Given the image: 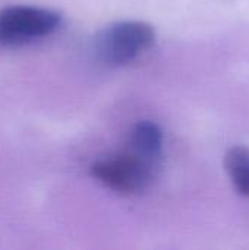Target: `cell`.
I'll return each instance as SVG.
<instances>
[{
    "label": "cell",
    "mask_w": 249,
    "mask_h": 250,
    "mask_svg": "<svg viewBox=\"0 0 249 250\" xmlns=\"http://www.w3.org/2000/svg\"><path fill=\"white\" fill-rule=\"evenodd\" d=\"M156 42L154 28L142 21H122L103 29L97 53L109 66H125L148 51Z\"/></svg>",
    "instance_id": "obj_1"
},
{
    "label": "cell",
    "mask_w": 249,
    "mask_h": 250,
    "mask_svg": "<svg viewBox=\"0 0 249 250\" xmlns=\"http://www.w3.org/2000/svg\"><path fill=\"white\" fill-rule=\"evenodd\" d=\"M157 163L126 151L92 164L91 174L101 185L120 195L144 192L154 180Z\"/></svg>",
    "instance_id": "obj_2"
},
{
    "label": "cell",
    "mask_w": 249,
    "mask_h": 250,
    "mask_svg": "<svg viewBox=\"0 0 249 250\" xmlns=\"http://www.w3.org/2000/svg\"><path fill=\"white\" fill-rule=\"evenodd\" d=\"M62 15L37 6H9L0 12V41L10 45L25 44L54 32Z\"/></svg>",
    "instance_id": "obj_3"
},
{
    "label": "cell",
    "mask_w": 249,
    "mask_h": 250,
    "mask_svg": "<svg viewBox=\"0 0 249 250\" xmlns=\"http://www.w3.org/2000/svg\"><path fill=\"white\" fill-rule=\"evenodd\" d=\"M128 151L158 163L163 151V132L160 126L150 120L138 122L129 135Z\"/></svg>",
    "instance_id": "obj_4"
},
{
    "label": "cell",
    "mask_w": 249,
    "mask_h": 250,
    "mask_svg": "<svg viewBox=\"0 0 249 250\" xmlns=\"http://www.w3.org/2000/svg\"><path fill=\"white\" fill-rule=\"evenodd\" d=\"M225 170L236 192L249 199V148L232 146L225 155Z\"/></svg>",
    "instance_id": "obj_5"
}]
</instances>
